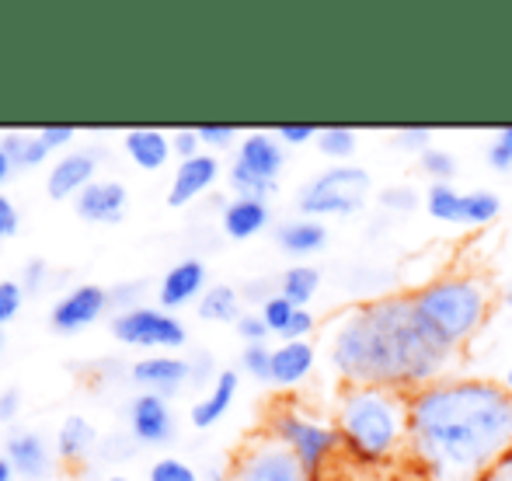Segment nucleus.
<instances>
[{"label":"nucleus","mask_w":512,"mask_h":481,"mask_svg":"<svg viewBox=\"0 0 512 481\" xmlns=\"http://www.w3.org/2000/svg\"><path fill=\"white\" fill-rule=\"evenodd\" d=\"M405 454L425 481H495L512 454V391L457 373L415 391Z\"/></svg>","instance_id":"nucleus-1"},{"label":"nucleus","mask_w":512,"mask_h":481,"mask_svg":"<svg viewBox=\"0 0 512 481\" xmlns=\"http://www.w3.org/2000/svg\"><path fill=\"white\" fill-rule=\"evenodd\" d=\"M324 353L342 384L405 394L450 377L457 356L425 332L408 293H384L342 311L331 321Z\"/></svg>","instance_id":"nucleus-2"},{"label":"nucleus","mask_w":512,"mask_h":481,"mask_svg":"<svg viewBox=\"0 0 512 481\" xmlns=\"http://www.w3.org/2000/svg\"><path fill=\"white\" fill-rule=\"evenodd\" d=\"M408 401L411 394L391 387L342 384L335 398V429L352 461L377 468L408 450Z\"/></svg>","instance_id":"nucleus-3"},{"label":"nucleus","mask_w":512,"mask_h":481,"mask_svg":"<svg viewBox=\"0 0 512 481\" xmlns=\"http://www.w3.org/2000/svg\"><path fill=\"white\" fill-rule=\"evenodd\" d=\"M408 297L425 332L450 353L464 349L485 328L488 314L495 307V290L488 276L471 269L443 272V276L408 290Z\"/></svg>","instance_id":"nucleus-4"},{"label":"nucleus","mask_w":512,"mask_h":481,"mask_svg":"<svg viewBox=\"0 0 512 481\" xmlns=\"http://www.w3.org/2000/svg\"><path fill=\"white\" fill-rule=\"evenodd\" d=\"M265 433L276 443H283V447L297 457L310 481H321L328 464L335 461L338 450H342V436H338L335 422L321 419V415H310L300 405H286V401L269 408V415H265Z\"/></svg>","instance_id":"nucleus-5"},{"label":"nucleus","mask_w":512,"mask_h":481,"mask_svg":"<svg viewBox=\"0 0 512 481\" xmlns=\"http://www.w3.org/2000/svg\"><path fill=\"white\" fill-rule=\"evenodd\" d=\"M373 192V178L359 164H331L321 175L307 178L297 192V213L310 220L356 217L366 210V196Z\"/></svg>","instance_id":"nucleus-6"},{"label":"nucleus","mask_w":512,"mask_h":481,"mask_svg":"<svg viewBox=\"0 0 512 481\" xmlns=\"http://www.w3.org/2000/svg\"><path fill=\"white\" fill-rule=\"evenodd\" d=\"M112 335L122 346L147 349V353H178L189 342V328L164 307H129L112 318Z\"/></svg>","instance_id":"nucleus-7"},{"label":"nucleus","mask_w":512,"mask_h":481,"mask_svg":"<svg viewBox=\"0 0 512 481\" xmlns=\"http://www.w3.org/2000/svg\"><path fill=\"white\" fill-rule=\"evenodd\" d=\"M230 481H310L300 461L269 433H255L230 461Z\"/></svg>","instance_id":"nucleus-8"},{"label":"nucleus","mask_w":512,"mask_h":481,"mask_svg":"<svg viewBox=\"0 0 512 481\" xmlns=\"http://www.w3.org/2000/svg\"><path fill=\"white\" fill-rule=\"evenodd\" d=\"M108 307H112V297H108L105 286L81 283V286H70V290L56 300L53 311H49V321H53L56 332L74 335V332H84V328L95 325Z\"/></svg>","instance_id":"nucleus-9"},{"label":"nucleus","mask_w":512,"mask_h":481,"mask_svg":"<svg viewBox=\"0 0 512 481\" xmlns=\"http://www.w3.org/2000/svg\"><path fill=\"white\" fill-rule=\"evenodd\" d=\"M129 419V436L136 443H147V447H164L175 436V412H171V401L164 394L143 391L129 401L126 408Z\"/></svg>","instance_id":"nucleus-10"},{"label":"nucleus","mask_w":512,"mask_h":481,"mask_svg":"<svg viewBox=\"0 0 512 481\" xmlns=\"http://www.w3.org/2000/svg\"><path fill=\"white\" fill-rule=\"evenodd\" d=\"M91 182H98V150L77 147L60 154L46 171V192L49 199L63 203V199H77Z\"/></svg>","instance_id":"nucleus-11"},{"label":"nucleus","mask_w":512,"mask_h":481,"mask_svg":"<svg viewBox=\"0 0 512 481\" xmlns=\"http://www.w3.org/2000/svg\"><path fill=\"white\" fill-rule=\"evenodd\" d=\"M234 164L248 171V175L262 178V182L279 185V175H283V168H286V147L269 129H251V133H244L241 140H237Z\"/></svg>","instance_id":"nucleus-12"},{"label":"nucleus","mask_w":512,"mask_h":481,"mask_svg":"<svg viewBox=\"0 0 512 481\" xmlns=\"http://www.w3.org/2000/svg\"><path fill=\"white\" fill-rule=\"evenodd\" d=\"M223 175V164L216 154H203L189 157V161H178L175 175H171V189H168V206L171 210H182V206H189L192 199H199L203 192L213 189L216 182H220Z\"/></svg>","instance_id":"nucleus-13"},{"label":"nucleus","mask_w":512,"mask_h":481,"mask_svg":"<svg viewBox=\"0 0 512 481\" xmlns=\"http://www.w3.org/2000/svg\"><path fill=\"white\" fill-rule=\"evenodd\" d=\"M129 377H133V384H140L143 391L171 398L178 387L192 380V363L175 353H150L129 366Z\"/></svg>","instance_id":"nucleus-14"},{"label":"nucleus","mask_w":512,"mask_h":481,"mask_svg":"<svg viewBox=\"0 0 512 481\" xmlns=\"http://www.w3.org/2000/svg\"><path fill=\"white\" fill-rule=\"evenodd\" d=\"M206 293V265L199 258H182L175 262L157 283V300L164 311H178V307L199 304V297Z\"/></svg>","instance_id":"nucleus-15"},{"label":"nucleus","mask_w":512,"mask_h":481,"mask_svg":"<svg viewBox=\"0 0 512 481\" xmlns=\"http://www.w3.org/2000/svg\"><path fill=\"white\" fill-rule=\"evenodd\" d=\"M129 192L115 178H98L74 199V213L88 224H119L126 213Z\"/></svg>","instance_id":"nucleus-16"},{"label":"nucleus","mask_w":512,"mask_h":481,"mask_svg":"<svg viewBox=\"0 0 512 481\" xmlns=\"http://www.w3.org/2000/svg\"><path fill=\"white\" fill-rule=\"evenodd\" d=\"M53 454L56 450H49V443L42 440L39 433H32V429H14L4 443V457L11 461L14 475L28 478V481L49 475V468H53Z\"/></svg>","instance_id":"nucleus-17"},{"label":"nucleus","mask_w":512,"mask_h":481,"mask_svg":"<svg viewBox=\"0 0 512 481\" xmlns=\"http://www.w3.org/2000/svg\"><path fill=\"white\" fill-rule=\"evenodd\" d=\"M317 366V349L314 342L304 339V342H279L272 349V377L269 384L279 387V391H293L300 387L304 380H310Z\"/></svg>","instance_id":"nucleus-18"},{"label":"nucleus","mask_w":512,"mask_h":481,"mask_svg":"<svg viewBox=\"0 0 512 481\" xmlns=\"http://www.w3.org/2000/svg\"><path fill=\"white\" fill-rule=\"evenodd\" d=\"M122 150L140 171H161L171 161V133L154 126H136L122 133Z\"/></svg>","instance_id":"nucleus-19"},{"label":"nucleus","mask_w":512,"mask_h":481,"mask_svg":"<svg viewBox=\"0 0 512 481\" xmlns=\"http://www.w3.org/2000/svg\"><path fill=\"white\" fill-rule=\"evenodd\" d=\"M272 224V210L262 199H244L234 196L220 213V227L230 241H251Z\"/></svg>","instance_id":"nucleus-20"},{"label":"nucleus","mask_w":512,"mask_h":481,"mask_svg":"<svg viewBox=\"0 0 512 481\" xmlns=\"http://www.w3.org/2000/svg\"><path fill=\"white\" fill-rule=\"evenodd\" d=\"M237 387H241V373H237V370H220V373H216V380L206 387V394L196 401V405H192V412H189L192 426H196V429H213L216 422L230 412V405H234Z\"/></svg>","instance_id":"nucleus-21"},{"label":"nucleus","mask_w":512,"mask_h":481,"mask_svg":"<svg viewBox=\"0 0 512 481\" xmlns=\"http://www.w3.org/2000/svg\"><path fill=\"white\" fill-rule=\"evenodd\" d=\"M276 244L286 255H317L328 244V224L310 217H290L276 227Z\"/></svg>","instance_id":"nucleus-22"},{"label":"nucleus","mask_w":512,"mask_h":481,"mask_svg":"<svg viewBox=\"0 0 512 481\" xmlns=\"http://www.w3.org/2000/svg\"><path fill=\"white\" fill-rule=\"evenodd\" d=\"M95 443H98V433H95V426H91L84 415H67V419L60 422V429H56V443H53V450H56V457L60 461H67V464H81L84 457L95 450Z\"/></svg>","instance_id":"nucleus-23"},{"label":"nucleus","mask_w":512,"mask_h":481,"mask_svg":"<svg viewBox=\"0 0 512 481\" xmlns=\"http://www.w3.org/2000/svg\"><path fill=\"white\" fill-rule=\"evenodd\" d=\"M196 314L203 321H209V325H237L244 314L241 307V290L230 283H213L206 286V293L199 297L196 304Z\"/></svg>","instance_id":"nucleus-24"},{"label":"nucleus","mask_w":512,"mask_h":481,"mask_svg":"<svg viewBox=\"0 0 512 481\" xmlns=\"http://www.w3.org/2000/svg\"><path fill=\"white\" fill-rule=\"evenodd\" d=\"M321 279L324 276H321V269H317V265L297 262V265H290L283 276H279L276 293H283L293 307H307L310 300L317 297V290H321Z\"/></svg>","instance_id":"nucleus-25"},{"label":"nucleus","mask_w":512,"mask_h":481,"mask_svg":"<svg viewBox=\"0 0 512 481\" xmlns=\"http://www.w3.org/2000/svg\"><path fill=\"white\" fill-rule=\"evenodd\" d=\"M0 150L11 157L14 168H39L53 150L42 143L39 133H25V129H11L0 136Z\"/></svg>","instance_id":"nucleus-26"},{"label":"nucleus","mask_w":512,"mask_h":481,"mask_svg":"<svg viewBox=\"0 0 512 481\" xmlns=\"http://www.w3.org/2000/svg\"><path fill=\"white\" fill-rule=\"evenodd\" d=\"M425 213L439 224H464V192L457 185H429Z\"/></svg>","instance_id":"nucleus-27"},{"label":"nucleus","mask_w":512,"mask_h":481,"mask_svg":"<svg viewBox=\"0 0 512 481\" xmlns=\"http://www.w3.org/2000/svg\"><path fill=\"white\" fill-rule=\"evenodd\" d=\"M314 143L328 161L352 164V154H356V147H359V136L352 126H324V129H317Z\"/></svg>","instance_id":"nucleus-28"},{"label":"nucleus","mask_w":512,"mask_h":481,"mask_svg":"<svg viewBox=\"0 0 512 481\" xmlns=\"http://www.w3.org/2000/svg\"><path fill=\"white\" fill-rule=\"evenodd\" d=\"M502 213V196L492 189H471L464 192V224L467 227H488Z\"/></svg>","instance_id":"nucleus-29"},{"label":"nucleus","mask_w":512,"mask_h":481,"mask_svg":"<svg viewBox=\"0 0 512 481\" xmlns=\"http://www.w3.org/2000/svg\"><path fill=\"white\" fill-rule=\"evenodd\" d=\"M418 164H422V171L432 178V185H453V178H457V171H460V161L443 147H429L425 154H418Z\"/></svg>","instance_id":"nucleus-30"},{"label":"nucleus","mask_w":512,"mask_h":481,"mask_svg":"<svg viewBox=\"0 0 512 481\" xmlns=\"http://www.w3.org/2000/svg\"><path fill=\"white\" fill-rule=\"evenodd\" d=\"M227 182H230V189H234V196H244V199H262V203H269V199L276 196V189H279L276 182H262V178L248 175V171L237 168L234 161H230V168H227Z\"/></svg>","instance_id":"nucleus-31"},{"label":"nucleus","mask_w":512,"mask_h":481,"mask_svg":"<svg viewBox=\"0 0 512 481\" xmlns=\"http://www.w3.org/2000/svg\"><path fill=\"white\" fill-rule=\"evenodd\" d=\"M425 203V196H418V189H411V185H384V189L377 192V206L384 213H398V217H405V213H415L418 206Z\"/></svg>","instance_id":"nucleus-32"},{"label":"nucleus","mask_w":512,"mask_h":481,"mask_svg":"<svg viewBox=\"0 0 512 481\" xmlns=\"http://www.w3.org/2000/svg\"><path fill=\"white\" fill-rule=\"evenodd\" d=\"M258 314H262L265 328H269L272 335H279V339H283V332L290 328V321H293V314H297V307H293L290 300L283 297V293H272V297L265 300L262 307H258Z\"/></svg>","instance_id":"nucleus-33"},{"label":"nucleus","mask_w":512,"mask_h":481,"mask_svg":"<svg viewBox=\"0 0 512 481\" xmlns=\"http://www.w3.org/2000/svg\"><path fill=\"white\" fill-rule=\"evenodd\" d=\"M147 481H203V475L182 457H157L147 471Z\"/></svg>","instance_id":"nucleus-34"},{"label":"nucleus","mask_w":512,"mask_h":481,"mask_svg":"<svg viewBox=\"0 0 512 481\" xmlns=\"http://www.w3.org/2000/svg\"><path fill=\"white\" fill-rule=\"evenodd\" d=\"M241 370L248 373V377L269 384V377H272V349L265 346V342H258V346H244L241 349Z\"/></svg>","instance_id":"nucleus-35"},{"label":"nucleus","mask_w":512,"mask_h":481,"mask_svg":"<svg viewBox=\"0 0 512 481\" xmlns=\"http://www.w3.org/2000/svg\"><path fill=\"white\" fill-rule=\"evenodd\" d=\"M25 297H28V293L21 290L18 279H0V328L11 325V321L18 318Z\"/></svg>","instance_id":"nucleus-36"},{"label":"nucleus","mask_w":512,"mask_h":481,"mask_svg":"<svg viewBox=\"0 0 512 481\" xmlns=\"http://www.w3.org/2000/svg\"><path fill=\"white\" fill-rule=\"evenodd\" d=\"M432 136H436L432 126H398L391 133V140H394V147H401V150H418V154H425V150L432 147Z\"/></svg>","instance_id":"nucleus-37"},{"label":"nucleus","mask_w":512,"mask_h":481,"mask_svg":"<svg viewBox=\"0 0 512 481\" xmlns=\"http://www.w3.org/2000/svg\"><path fill=\"white\" fill-rule=\"evenodd\" d=\"M196 133L209 150L237 147V126H227V122H203V126H196Z\"/></svg>","instance_id":"nucleus-38"},{"label":"nucleus","mask_w":512,"mask_h":481,"mask_svg":"<svg viewBox=\"0 0 512 481\" xmlns=\"http://www.w3.org/2000/svg\"><path fill=\"white\" fill-rule=\"evenodd\" d=\"M237 335L244 339V346H258V342H265L269 339V328H265V321H262V314L258 311H244L241 314V321H237Z\"/></svg>","instance_id":"nucleus-39"},{"label":"nucleus","mask_w":512,"mask_h":481,"mask_svg":"<svg viewBox=\"0 0 512 481\" xmlns=\"http://www.w3.org/2000/svg\"><path fill=\"white\" fill-rule=\"evenodd\" d=\"M171 150H175L182 161H189V157L203 154V140H199L196 126H185V129H175L171 133Z\"/></svg>","instance_id":"nucleus-40"},{"label":"nucleus","mask_w":512,"mask_h":481,"mask_svg":"<svg viewBox=\"0 0 512 481\" xmlns=\"http://www.w3.org/2000/svg\"><path fill=\"white\" fill-rule=\"evenodd\" d=\"M276 136L283 147H304V143L317 140V129L310 122H286V126L276 129Z\"/></svg>","instance_id":"nucleus-41"},{"label":"nucleus","mask_w":512,"mask_h":481,"mask_svg":"<svg viewBox=\"0 0 512 481\" xmlns=\"http://www.w3.org/2000/svg\"><path fill=\"white\" fill-rule=\"evenodd\" d=\"M314 328H317L314 311H307V307H297V314H293L290 328L283 332V342H304V339H310V335H314Z\"/></svg>","instance_id":"nucleus-42"},{"label":"nucleus","mask_w":512,"mask_h":481,"mask_svg":"<svg viewBox=\"0 0 512 481\" xmlns=\"http://www.w3.org/2000/svg\"><path fill=\"white\" fill-rule=\"evenodd\" d=\"M46 283H49V265L42 262V258H35V262H28L25 269H21V290L25 293H39Z\"/></svg>","instance_id":"nucleus-43"},{"label":"nucleus","mask_w":512,"mask_h":481,"mask_svg":"<svg viewBox=\"0 0 512 481\" xmlns=\"http://www.w3.org/2000/svg\"><path fill=\"white\" fill-rule=\"evenodd\" d=\"M21 231V213H18V206L11 203V199L0 192V241H7V238H14V234Z\"/></svg>","instance_id":"nucleus-44"},{"label":"nucleus","mask_w":512,"mask_h":481,"mask_svg":"<svg viewBox=\"0 0 512 481\" xmlns=\"http://www.w3.org/2000/svg\"><path fill=\"white\" fill-rule=\"evenodd\" d=\"M39 136H42V143H46L49 150H63V154H67V147L74 143L77 129L74 126H42Z\"/></svg>","instance_id":"nucleus-45"},{"label":"nucleus","mask_w":512,"mask_h":481,"mask_svg":"<svg viewBox=\"0 0 512 481\" xmlns=\"http://www.w3.org/2000/svg\"><path fill=\"white\" fill-rule=\"evenodd\" d=\"M143 290H147L143 283H122V286H115V290H108V297H112V304L119 307V311H129V307H140L136 300L143 297Z\"/></svg>","instance_id":"nucleus-46"},{"label":"nucleus","mask_w":512,"mask_h":481,"mask_svg":"<svg viewBox=\"0 0 512 481\" xmlns=\"http://www.w3.org/2000/svg\"><path fill=\"white\" fill-rule=\"evenodd\" d=\"M189 363H192V384H213L216 380V363H213V356L209 353H196V356H189Z\"/></svg>","instance_id":"nucleus-47"},{"label":"nucleus","mask_w":512,"mask_h":481,"mask_svg":"<svg viewBox=\"0 0 512 481\" xmlns=\"http://www.w3.org/2000/svg\"><path fill=\"white\" fill-rule=\"evenodd\" d=\"M18 412H21V391H18V387H7V391H0V422L18 419Z\"/></svg>","instance_id":"nucleus-48"},{"label":"nucleus","mask_w":512,"mask_h":481,"mask_svg":"<svg viewBox=\"0 0 512 481\" xmlns=\"http://www.w3.org/2000/svg\"><path fill=\"white\" fill-rule=\"evenodd\" d=\"M485 157H488V168L499 171V175H509V171H512V154H509L506 147H502V143L492 140V147H488Z\"/></svg>","instance_id":"nucleus-49"},{"label":"nucleus","mask_w":512,"mask_h":481,"mask_svg":"<svg viewBox=\"0 0 512 481\" xmlns=\"http://www.w3.org/2000/svg\"><path fill=\"white\" fill-rule=\"evenodd\" d=\"M272 293H276V290H272V283H265V279H251V286H248V290L241 293V297H248V300H258V307H262L265 300L272 297Z\"/></svg>","instance_id":"nucleus-50"},{"label":"nucleus","mask_w":512,"mask_h":481,"mask_svg":"<svg viewBox=\"0 0 512 481\" xmlns=\"http://www.w3.org/2000/svg\"><path fill=\"white\" fill-rule=\"evenodd\" d=\"M14 175V164H11V157L4 154V150H0V189H4L7 185V178Z\"/></svg>","instance_id":"nucleus-51"},{"label":"nucleus","mask_w":512,"mask_h":481,"mask_svg":"<svg viewBox=\"0 0 512 481\" xmlns=\"http://www.w3.org/2000/svg\"><path fill=\"white\" fill-rule=\"evenodd\" d=\"M203 481H230V464H227V468H216V464H213V468H206Z\"/></svg>","instance_id":"nucleus-52"},{"label":"nucleus","mask_w":512,"mask_h":481,"mask_svg":"<svg viewBox=\"0 0 512 481\" xmlns=\"http://www.w3.org/2000/svg\"><path fill=\"white\" fill-rule=\"evenodd\" d=\"M495 143H502V147L512 154V126H502L499 133H495Z\"/></svg>","instance_id":"nucleus-53"},{"label":"nucleus","mask_w":512,"mask_h":481,"mask_svg":"<svg viewBox=\"0 0 512 481\" xmlns=\"http://www.w3.org/2000/svg\"><path fill=\"white\" fill-rule=\"evenodd\" d=\"M18 475H14V468H11V461L7 457H0V481H14Z\"/></svg>","instance_id":"nucleus-54"},{"label":"nucleus","mask_w":512,"mask_h":481,"mask_svg":"<svg viewBox=\"0 0 512 481\" xmlns=\"http://www.w3.org/2000/svg\"><path fill=\"white\" fill-rule=\"evenodd\" d=\"M495 481H512V454L502 461V468H499V475H495Z\"/></svg>","instance_id":"nucleus-55"},{"label":"nucleus","mask_w":512,"mask_h":481,"mask_svg":"<svg viewBox=\"0 0 512 481\" xmlns=\"http://www.w3.org/2000/svg\"><path fill=\"white\" fill-rule=\"evenodd\" d=\"M502 384H506V387H509V391H512V363H509V370H506V377H502Z\"/></svg>","instance_id":"nucleus-56"},{"label":"nucleus","mask_w":512,"mask_h":481,"mask_svg":"<svg viewBox=\"0 0 512 481\" xmlns=\"http://www.w3.org/2000/svg\"><path fill=\"white\" fill-rule=\"evenodd\" d=\"M105 481H136V478H129V475H108Z\"/></svg>","instance_id":"nucleus-57"},{"label":"nucleus","mask_w":512,"mask_h":481,"mask_svg":"<svg viewBox=\"0 0 512 481\" xmlns=\"http://www.w3.org/2000/svg\"><path fill=\"white\" fill-rule=\"evenodd\" d=\"M502 300H506V304H509V307H512V283H509V286H506V293H502Z\"/></svg>","instance_id":"nucleus-58"},{"label":"nucleus","mask_w":512,"mask_h":481,"mask_svg":"<svg viewBox=\"0 0 512 481\" xmlns=\"http://www.w3.org/2000/svg\"><path fill=\"white\" fill-rule=\"evenodd\" d=\"M0 346H4V335H0Z\"/></svg>","instance_id":"nucleus-59"},{"label":"nucleus","mask_w":512,"mask_h":481,"mask_svg":"<svg viewBox=\"0 0 512 481\" xmlns=\"http://www.w3.org/2000/svg\"><path fill=\"white\" fill-rule=\"evenodd\" d=\"M14 481H28V478H14Z\"/></svg>","instance_id":"nucleus-60"}]
</instances>
